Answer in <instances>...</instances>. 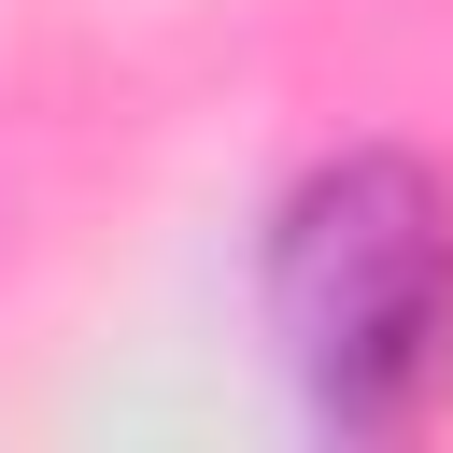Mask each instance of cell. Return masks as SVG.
Instances as JSON below:
<instances>
[{
  "label": "cell",
  "instance_id": "1",
  "mask_svg": "<svg viewBox=\"0 0 453 453\" xmlns=\"http://www.w3.org/2000/svg\"><path fill=\"white\" fill-rule=\"evenodd\" d=\"M269 340L326 425H411L453 368V184L396 142L297 170L269 212Z\"/></svg>",
  "mask_w": 453,
  "mask_h": 453
}]
</instances>
